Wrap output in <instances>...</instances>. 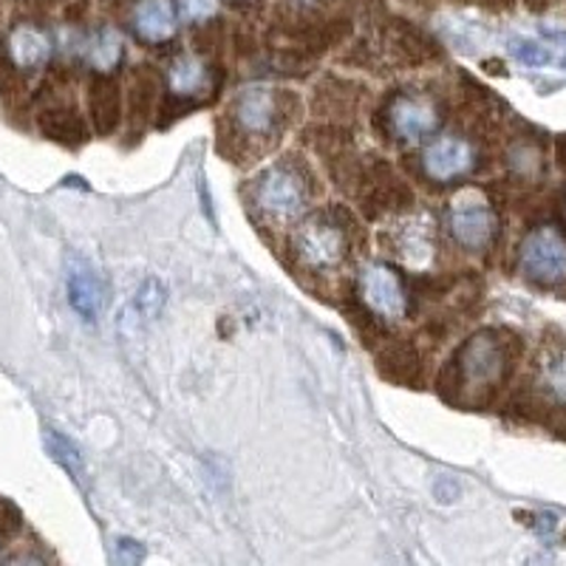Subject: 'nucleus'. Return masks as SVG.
I'll use <instances>...</instances> for the list:
<instances>
[{
    "label": "nucleus",
    "mask_w": 566,
    "mask_h": 566,
    "mask_svg": "<svg viewBox=\"0 0 566 566\" xmlns=\"http://www.w3.org/2000/svg\"><path fill=\"white\" fill-rule=\"evenodd\" d=\"M510 54H513V60L527 65V69H541V65H549V60H553L547 45H541L538 40H530V38L510 40Z\"/></svg>",
    "instance_id": "5701e85b"
},
{
    "label": "nucleus",
    "mask_w": 566,
    "mask_h": 566,
    "mask_svg": "<svg viewBox=\"0 0 566 566\" xmlns=\"http://www.w3.org/2000/svg\"><path fill=\"white\" fill-rule=\"evenodd\" d=\"M290 250L295 264L312 275L337 272L354 250V221L340 207L306 216L295 224L290 235Z\"/></svg>",
    "instance_id": "7ed1b4c3"
},
{
    "label": "nucleus",
    "mask_w": 566,
    "mask_h": 566,
    "mask_svg": "<svg viewBox=\"0 0 566 566\" xmlns=\"http://www.w3.org/2000/svg\"><path fill=\"white\" fill-rule=\"evenodd\" d=\"M388 40H391V45L397 49V54H402L406 63L411 65L428 63L431 57H437V43H433L424 32H419L417 27L406 23V20H394Z\"/></svg>",
    "instance_id": "412c9836"
},
{
    "label": "nucleus",
    "mask_w": 566,
    "mask_h": 566,
    "mask_svg": "<svg viewBox=\"0 0 566 566\" xmlns=\"http://www.w3.org/2000/svg\"><path fill=\"white\" fill-rule=\"evenodd\" d=\"M168 88L174 97L193 99L201 97L210 88V71L205 60L199 57H179L168 71Z\"/></svg>",
    "instance_id": "a211bd4d"
},
{
    "label": "nucleus",
    "mask_w": 566,
    "mask_h": 566,
    "mask_svg": "<svg viewBox=\"0 0 566 566\" xmlns=\"http://www.w3.org/2000/svg\"><path fill=\"white\" fill-rule=\"evenodd\" d=\"M555 156H558V165L566 170V136H558V145H555Z\"/></svg>",
    "instance_id": "2f4dec72"
},
{
    "label": "nucleus",
    "mask_w": 566,
    "mask_h": 566,
    "mask_svg": "<svg viewBox=\"0 0 566 566\" xmlns=\"http://www.w3.org/2000/svg\"><path fill=\"white\" fill-rule=\"evenodd\" d=\"M476 168V148L473 142L459 134H444L422 150V170L431 181L451 185Z\"/></svg>",
    "instance_id": "9d476101"
},
{
    "label": "nucleus",
    "mask_w": 566,
    "mask_h": 566,
    "mask_svg": "<svg viewBox=\"0 0 566 566\" xmlns=\"http://www.w3.org/2000/svg\"><path fill=\"white\" fill-rule=\"evenodd\" d=\"M38 125L49 139L69 145V148H77V145L88 139V125L80 116V111L71 108V105H45L38 114Z\"/></svg>",
    "instance_id": "4468645a"
},
{
    "label": "nucleus",
    "mask_w": 566,
    "mask_h": 566,
    "mask_svg": "<svg viewBox=\"0 0 566 566\" xmlns=\"http://www.w3.org/2000/svg\"><path fill=\"white\" fill-rule=\"evenodd\" d=\"M527 566H553V558H549V555H533V558L527 560Z\"/></svg>",
    "instance_id": "473e14b6"
},
{
    "label": "nucleus",
    "mask_w": 566,
    "mask_h": 566,
    "mask_svg": "<svg viewBox=\"0 0 566 566\" xmlns=\"http://www.w3.org/2000/svg\"><path fill=\"white\" fill-rule=\"evenodd\" d=\"M159 103V77L148 65H136L128 77V119L134 125H148L150 111Z\"/></svg>",
    "instance_id": "dca6fc26"
},
{
    "label": "nucleus",
    "mask_w": 566,
    "mask_h": 566,
    "mask_svg": "<svg viewBox=\"0 0 566 566\" xmlns=\"http://www.w3.org/2000/svg\"><path fill=\"white\" fill-rule=\"evenodd\" d=\"M142 558H145V547H142L139 541H116V566H139Z\"/></svg>",
    "instance_id": "bb28decb"
},
{
    "label": "nucleus",
    "mask_w": 566,
    "mask_h": 566,
    "mask_svg": "<svg viewBox=\"0 0 566 566\" xmlns=\"http://www.w3.org/2000/svg\"><path fill=\"white\" fill-rule=\"evenodd\" d=\"M518 266L527 281L558 286L566 281V239L555 227H538L522 241Z\"/></svg>",
    "instance_id": "6e6552de"
},
{
    "label": "nucleus",
    "mask_w": 566,
    "mask_h": 566,
    "mask_svg": "<svg viewBox=\"0 0 566 566\" xmlns=\"http://www.w3.org/2000/svg\"><path fill=\"white\" fill-rule=\"evenodd\" d=\"M382 119H386V130L394 139L413 145V142L431 139L442 128V105L428 91H397L386 103Z\"/></svg>",
    "instance_id": "39448f33"
},
{
    "label": "nucleus",
    "mask_w": 566,
    "mask_h": 566,
    "mask_svg": "<svg viewBox=\"0 0 566 566\" xmlns=\"http://www.w3.org/2000/svg\"><path fill=\"white\" fill-rule=\"evenodd\" d=\"M527 3V9H533V12H541V9L547 7V0H524Z\"/></svg>",
    "instance_id": "72a5a7b5"
},
{
    "label": "nucleus",
    "mask_w": 566,
    "mask_h": 566,
    "mask_svg": "<svg viewBox=\"0 0 566 566\" xmlns=\"http://www.w3.org/2000/svg\"><path fill=\"white\" fill-rule=\"evenodd\" d=\"M518 348V337L499 328H482L470 335L442 368L439 394L462 406H484L507 382Z\"/></svg>",
    "instance_id": "f257e3e1"
},
{
    "label": "nucleus",
    "mask_w": 566,
    "mask_h": 566,
    "mask_svg": "<svg viewBox=\"0 0 566 566\" xmlns=\"http://www.w3.org/2000/svg\"><path fill=\"white\" fill-rule=\"evenodd\" d=\"M65 290H69L71 310L77 312L83 321H97L99 310H103L105 290L103 281L85 261H71L69 272H65Z\"/></svg>",
    "instance_id": "ddd939ff"
},
{
    "label": "nucleus",
    "mask_w": 566,
    "mask_h": 566,
    "mask_svg": "<svg viewBox=\"0 0 566 566\" xmlns=\"http://www.w3.org/2000/svg\"><path fill=\"white\" fill-rule=\"evenodd\" d=\"M20 88V71L14 69L7 60V54H0V91L3 94H12Z\"/></svg>",
    "instance_id": "c85d7f7f"
},
{
    "label": "nucleus",
    "mask_w": 566,
    "mask_h": 566,
    "mask_svg": "<svg viewBox=\"0 0 566 566\" xmlns=\"http://www.w3.org/2000/svg\"><path fill=\"white\" fill-rule=\"evenodd\" d=\"M88 111L91 123L99 134H114L119 119H123V97H119V85L111 80H94L88 88Z\"/></svg>",
    "instance_id": "f3484780"
},
{
    "label": "nucleus",
    "mask_w": 566,
    "mask_h": 566,
    "mask_svg": "<svg viewBox=\"0 0 566 566\" xmlns=\"http://www.w3.org/2000/svg\"><path fill=\"white\" fill-rule=\"evenodd\" d=\"M433 495H437V502L451 504L462 495V488H459V482L453 476H437V482H433Z\"/></svg>",
    "instance_id": "cd10ccee"
},
{
    "label": "nucleus",
    "mask_w": 566,
    "mask_h": 566,
    "mask_svg": "<svg viewBox=\"0 0 566 566\" xmlns=\"http://www.w3.org/2000/svg\"><path fill=\"white\" fill-rule=\"evenodd\" d=\"M377 366L386 374L388 380L406 382V386H417V377L422 374V363H419L417 348L408 343H394L377 354Z\"/></svg>",
    "instance_id": "6ab92c4d"
},
{
    "label": "nucleus",
    "mask_w": 566,
    "mask_h": 566,
    "mask_svg": "<svg viewBox=\"0 0 566 566\" xmlns=\"http://www.w3.org/2000/svg\"><path fill=\"white\" fill-rule=\"evenodd\" d=\"M310 168L297 156H283L272 161L247 185V199L258 219L272 224H295L312 201Z\"/></svg>",
    "instance_id": "f03ea898"
},
{
    "label": "nucleus",
    "mask_w": 566,
    "mask_h": 566,
    "mask_svg": "<svg viewBox=\"0 0 566 566\" xmlns=\"http://www.w3.org/2000/svg\"><path fill=\"white\" fill-rule=\"evenodd\" d=\"M18 524H20L18 510H14L7 499H0V535H7V533H12V530H18Z\"/></svg>",
    "instance_id": "c756f323"
},
{
    "label": "nucleus",
    "mask_w": 566,
    "mask_h": 566,
    "mask_svg": "<svg viewBox=\"0 0 566 566\" xmlns=\"http://www.w3.org/2000/svg\"><path fill=\"white\" fill-rule=\"evenodd\" d=\"M357 292H360L363 310L374 321H402L408 315V292L399 272L382 261H368L357 277Z\"/></svg>",
    "instance_id": "0eeeda50"
},
{
    "label": "nucleus",
    "mask_w": 566,
    "mask_h": 566,
    "mask_svg": "<svg viewBox=\"0 0 566 566\" xmlns=\"http://www.w3.org/2000/svg\"><path fill=\"white\" fill-rule=\"evenodd\" d=\"M179 14L187 23L205 27L219 14V0H179Z\"/></svg>",
    "instance_id": "393cba45"
},
{
    "label": "nucleus",
    "mask_w": 566,
    "mask_h": 566,
    "mask_svg": "<svg viewBox=\"0 0 566 566\" xmlns=\"http://www.w3.org/2000/svg\"><path fill=\"white\" fill-rule=\"evenodd\" d=\"M510 165H513L515 174L522 176H538L541 170V154L538 148H530V145H522V148L510 150Z\"/></svg>",
    "instance_id": "a878e982"
},
{
    "label": "nucleus",
    "mask_w": 566,
    "mask_h": 566,
    "mask_svg": "<svg viewBox=\"0 0 566 566\" xmlns=\"http://www.w3.org/2000/svg\"><path fill=\"white\" fill-rule=\"evenodd\" d=\"M448 230L462 250L482 252L493 244L499 219L479 190H459L448 205Z\"/></svg>",
    "instance_id": "423d86ee"
},
{
    "label": "nucleus",
    "mask_w": 566,
    "mask_h": 566,
    "mask_svg": "<svg viewBox=\"0 0 566 566\" xmlns=\"http://www.w3.org/2000/svg\"><path fill=\"white\" fill-rule=\"evenodd\" d=\"M130 27L142 43L159 45L174 40L176 29H179L174 0H136L134 12H130Z\"/></svg>",
    "instance_id": "f8f14e48"
},
{
    "label": "nucleus",
    "mask_w": 566,
    "mask_h": 566,
    "mask_svg": "<svg viewBox=\"0 0 566 566\" xmlns=\"http://www.w3.org/2000/svg\"><path fill=\"white\" fill-rule=\"evenodd\" d=\"M297 97L270 85H250L230 105V136L239 145H275L295 114Z\"/></svg>",
    "instance_id": "20e7f679"
},
{
    "label": "nucleus",
    "mask_w": 566,
    "mask_h": 566,
    "mask_svg": "<svg viewBox=\"0 0 566 566\" xmlns=\"http://www.w3.org/2000/svg\"><path fill=\"white\" fill-rule=\"evenodd\" d=\"M45 451L52 453V459L60 468L69 470L74 479H80V473H83V453H80V448L69 437L57 431H45Z\"/></svg>",
    "instance_id": "4be33fe9"
},
{
    "label": "nucleus",
    "mask_w": 566,
    "mask_h": 566,
    "mask_svg": "<svg viewBox=\"0 0 566 566\" xmlns=\"http://www.w3.org/2000/svg\"><path fill=\"white\" fill-rule=\"evenodd\" d=\"M123 34L111 27H103L85 40V60H88V65L97 74H111L119 65V60H123Z\"/></svg>",
    "instance_id": "aec40b11"
},
{
    "label": "nucleus",
    "mask_w": 566,
    "mask_h": 566,
    "mask_svg": "<svg viewBox=\"0 0 566 566\" xmlns=\"http://www.w3.org/2000/svg\"><path fill=\"white\" fill-rule=\"evenodd\" d=\"M3 54H7V60L18 71H38L52 60L54 43L49 32L40 29L38 23H18L9 32Z\"/></svg>",
    "instance_id": "9b49d317"
},
{
    "label": "nucleus",
    "mask_w": 566,
    "mask_h": 566,
    "mask_svg": "<svg viewBox=\"0 0 566 566\" xmlns=\"http://www.w3.org/2000/svg\"><path fill=\"white\" fill-rule=\"evenodd\" d=\"M535 391L549 406H566V346H547L541 352Z\"/></svg>",
    "instance_id": "2eb2a0df"
},
{
    "label": "nucleus",
    "mask_w": 566,
    "mask_h": 566,
    "mask_svg": "<svg viewBox=\"0 0 566 566\" xmlns=\"http://www.w3.org/2000/svg\"><path fill=\"white\" fill-rule=\"evenodd\" d=\"M7 566H43V560L34 558V555H18V558L9 560Z\"/></svg>",
    "instance_id": "7c9ffc66"
},
{
    "label": "nucleus",
    "mask_w": 566,
    "mask_h": 566,
    "mask_svg": "<svg viewBox=\"0 0 566 566\" xmlns=\"http://www.w3.org/2000/svg\"><path fill=\"white\" fill-rule=\"evenodd\" d=\"M165 301H168V290L161 286V281L150 277V281L142 283L139 295H136V306L142 310V315L156 317L161 310H165Z\"/></svg>",
    "instance_id": "b1692460"
},
{
    "label": "nucleus",
    "mask_w": 566,
    "mask_h": 566,
    "mask_svg": "<svg viewBox=\"0 0 566 566\" xmlns=\"http://www.w3.org/2000/svg\"><path fill=\"white\" fill-rule=\"evenodd\" d=\"M391 250L394 255L408 266V270H431L439 258V235L437 221L431 219V212H413V216H402L397 224L391 227Z\"/></svg>",
    "instance_id": "1a4fd4ad"
}]
</instances>
